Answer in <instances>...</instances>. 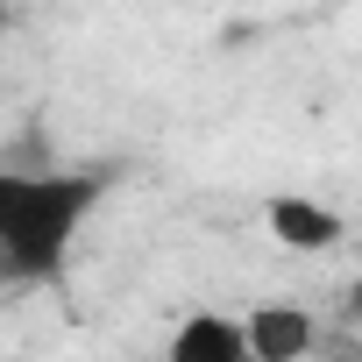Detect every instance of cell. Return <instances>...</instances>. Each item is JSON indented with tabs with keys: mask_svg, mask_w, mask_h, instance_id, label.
<instances>
[{
	"mask_svg": "<svg viewBox=\"0 0 362 362\" xmlns=\"http://www.w3.org/2000/svg\"><path fill=\"white\" fill-rule=\"evenodd\" d=\"M100 192L93 170H0V284L57 277Z\"/></svg>",
	"mask_w": 362,
	"mask_h": 362,
	"instance_id": "1",
	"label": "cell"
},
{
	"mask_svg": "<svg viewBox=\"0 0 362 362\" xmlns=\"http://www.w3.org/2000/svg\"><path fill=\"white\" fill-rule=\"evenodd\" d=\"M242 341H249V362H305L313 341H320V320H313L305 305L270 298V305L242 313Z\"/></svg>",
	"mask_w": 362,
	"mask_h": 362,
	"instance_id": "2",
	"label": "cell"
},
{
	"mask_svg": "<svg viewBox=\"0 0 362 362\" xmlns=\"http://www.w3.org/2000/svg\"><path fill=\"white\" fill-rule=\"evenodd\" d=\"M163 362H249V341H242V320L228 313H185L163 348Z\"/></svg>",
	"mask_w": 362,
	"mask_h": 362,
	"instance_id": "3",
	"label": "cell"
},
{
	"mask_svg": "<svg viewBox=\"0 0 362 362\" xmlns=\"http://www.w3.org/2000/svg\"><path fill=\"white\" fill-rule=\"evenodd\" d=\"M270 235L284 249H298V256H320V249L341 242V214L305 199V192H284V199H270Z\"/></svg>",
	"mask_w": 362,
	"mask_h": 362,
	"instance_id": "4",
	"label": "cell"
},
{
	"mask_svg": "<svg viewBox=\"0 0 362 362\" xmlns=\"http://www.w3.org/2000/svg\"><path fill=\"white\" fill-rule=\"evenodd\" d=\"M341 313H348V320H355V327H362V277H355V284H348V298H341Z\"/></svg>",
	"mask_w": 362,
	"mask_h": 362,
	"instance_id": "5",
	"label": "cell"
},
{
	"mask_svg": "<svg viewBox=\"0 0 362 362\" xmlns=\"http://www.w3.org/2000/svg\"><path fill=\"white\" fill-rule=\"evenodd\" d=\"M355 362H362V355H355Z\"/></svg>",
	"mask_w": 362,
	"mask_h": 362,
	"instance_id": "6",
	"label": "cell"
}]
</instances>
